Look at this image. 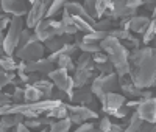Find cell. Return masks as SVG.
I'll return each instance as SVG.
<instances>
[{
	"instance_id": "obj_1",
	"label": "cell",
	"mask_w": 156,
	"mask_h": 132,
	"mask_svg": "<svg viewBox=\"0 0 156 132\" xmlns=\"http://www.w3.org/2000/svg\"><path fill=\"white\" fill-rule=\"evenodd\" d=\"M128 76L139 89L156 87V47L145 45L129 50Z\"/></svg>"
},
{
	"instance_id": "obj_2",
	"label": "cell",
	"mask_w": 156,
	"mask_h": 132,
	"mask_svg": "<svg viewBox=\"0 0 156 132\" xmlns=\"http://www.w3.org/2000/svg\"><path fill=\"white\" fill-rule=\"evenodd\" d=\"M100 48L108 55V61L112 64L117 76H125L129 73V50L120 41L106 36L100 42Z\"/></svg>"
},
{
	"instance_id": "obj_3",
	"label": "cell",
	"mask_w": 156,
	"mask_h": 132,
	"mask_svg": "<svg viewBox=\"0 0 156 132\" xmlns=\"http://www.w3.org/2000/svg\"><path fill=\"white\" fill-rule=\"evenodd\" d=\"M90 90H92L94 96H97L98 100L105 93H109V92H120L119 76H117V73L97 75L94 78V81L90 83Z\"/></svg>"
},
{
	"instance_id": "obj_4",
	"label": "cell",
	"mask_w": 156,
	"mask_h": 132,
	"mask_svg": "<svg viewBox=\"0 0 156 132\" xmlns=\"http://www.w3.org/2000/svg\"><path fill=\"white\" fill-rule=\"evenodd\" d=\"M23 30V19L22 17H11L9 26L5 33V41H3V50L8 56L14 55L16 48L19 47V39Z\"/></svg>"
},
{
	"instance_id": "obj_5",
	"label": "cell",
	"mask_w": 156,
	"mask_h": 132,
	"mask_svg": "<svg viewBox=\"0 0 156 132\" xmlns=\"http://www.w3.org/2000/svg\"><path fill=\"white\" fill-rule=\"evenodd\" d=\"M34 36L39 42H45L48 39L55 37V36H62L64 34V30H62V25L59 20H55V19H42L41 22H37V25L34 26Z\"/></svg>"
},
{
	"instance_id": "obj_6",
	"label": "cell",
	"mask_w": 156,
	"mask_h": 132,
	"mask_svg": "<svg viewBox=\"0 0 156 132\" xmlns=\"http://www.w3.org/2000/svg\"><path fill=\"white\" fill-rule=\"evenodd\" d=\"M14 55L23 61V62H31V61H37V59H42L44 55H45V47L42 42H39L36 36L31 37V41L27 42L23 47H19L16 48Z\"/></svg>"
},
{
	"instance_id": "obj_7",
	"label": "cell",
	"mask_w": 156,
	"mask_h": 132,
	"mask_svg": "<svg viewBox=\"0 0 156 132\" xmlns=\"http://www.w3.org/2000/svg\"><path fill=\"white\" fill-rule=\"evenodd\" d=\"M51 3H53V0H34L27 12V16H25V26L27 28H34L37 22L45 19Z\"/></svg>"
},
{
	"instance_id": "obj_8",
	"label": "cell",
	"mask_w": 156,
	"mask_h": 132,
	"mask_svg": "<svg viewBox=\"0 0 156 132\" xmlns=\"http://www.w3.org/2000/svg\"><path fill=\"white\" fill-rule=\"evenodd\" d=\"M47 76L50 78V81L53 83V86L58 90H62L64 93H67L69 100H70V96L73 93V89H75L73 78L70 76V73L67 70H64V69H53Z\"/></svg>"
},
{
	"instance_id": "obj_9",
	"label": "cell",
	"mask_w": 156,
	"mask_h": 132,
	"mask_svg": "<svg viewBox=\"0 0 156 132\" xmlns=\"http://www.w3.org/2000/svg\"><path fill=\"white\" fill-rule=\"evenodd\" d=\"M67 104V103H66ZM67 110H69V120L72 124L80 126L84 121H92L98 118V112L90 110L87 106H80V104H67Z\"/></svg>"
},
{
	"instance_id": "obj_10",
	"label": "cell",
	"mask_w": 156,
	"mask_h": 132,
	"mask_svg": "<svg viewBox=\"0 0 156 132\" xmlns=\"http://www.w3.org/2000/svg\"><path fill=\"white\" fill-rule=\"evenodd\" d=\"M55 69V64H51L47 58L37 59V61H31V62H23L20 61L17 64V70L19 72H25V73H39L47 76L51 70ZM16 70V72H17Z\"/></svg>"
},
{
	"instance_id": "obj_11",
	"label": "cell",
	"mask_w": 156,
	"mask_h": 132,
	"mask_svg": "<svg viewBox=\"0 0 156 132\" xmlns=\"http://www.w3.org/2000/svg\"><path fill=\"white\" fill-rule=\"evenodd\" d=\"M137 14V9H133L126 5V0H114L112 2V9H109L105 17L109 20H122V19H129Z\"/></svg>"
},
{
	"instance_id": "obj_12",
	"label": "cell",
	"mask_w": 156,
	"mask_h": 132,
	"mask_svg": "<svg viewBox=\"0 0 156 132\" xmlns=\"http://www.w3.org/2000/svg\"><path fill=\"white\" fill-rule=\"evenodd\" d=\"M134 112L139 115L142 121L154 124L156 123V98L151 96L148 100H139V104Z\"/></svg>"
},
{
	"instance_id": "obj_13",
	"label": "cell",
	"mask_w": 156,
	"mask_h": 132,
	"mask_svg": "<svg viewBox=\"0 0 156 132\" xmlns=\"http://www.w3.org/2000/svg\"><path fill=\"white\" fill-rule=\"evenodd\" d=\"M125 103H126V98L122 93H117V92H109V93H105L100 98L101 110H103V113H106V115H112Z\"/></svg>"
},
{
	"instance_id": "obj_14",
	"label": "cell",
	"mask_w": 156,
	"mask_h": 132,
	"mask_svg": "<svg viewBox=\"0 0 156 132\" xmlns=\"http://www.w3.org/2000/svg\"><path fill=\"white\" fill-rule=\"evenodd\" d=\"M2 11L11 17H22L28 12V2L27 0H0Z\"/></svg>"
},
{
	"instance_id": "obj_15",
	"label": "cell",
	"mask_w": 156,
	"mask_h": 132,
	"mask_svg": "<svg viewBox=\"0 0 156 132\" xmlns=\"http://www.w3.org/2000/svg\"><path fill=\"white\" fill-rule=\"evenodd\" d=\"M119 87H120V92H122V95L125 98H131V100H139L140 98V92L142 89H139L133 81H131V78H129L128 75L125 76H119Z\"/></svg>"
},
{
	"instance_id": "obj_16",
	"label": "cell",
	"mask_w": 156,
	"mask_h": 132,
	"mask_svg": "<svg viewBox=\"0 0 156 132\" xmlns=\"http://www.w3.org/2000/svg\"><path fill=\"white\" fill-rule=\"evenodd\" d=\"M92 100H94V93H92V90H90V86L73 89V93L70 96V103L80 104V106H87Z\"/></svg>"
},
{
	"instance_id": "obj_17",
	"label": "cell",
	"mask_w": 156,
	"mask_h": 132,
	"mask_svg": "<svg viewBox=\"0 0 156 132\" xmlns=\"http://www.w3.org/2000/svg\"><path fill=\"white\" fill-rule=\"evenodd\" d=\"M95 70H87V69H75L73 72V86L75 89L78 87H84V86H89L90 83L94 81L95 78Z\"/></svg>"
},
{
	"instance_id": "obj_18",
	"label": "cell",
	"mask_w": 156,
	"mask_h": 132,
	"mask_svg": "<svg viewBox=\"0 0 156 132\" xmlns=\"http://www.w3.org/2000/svg\"><path fill=\"white\" fill-rule=\"evenodd\" d=\"M150 20L151 17L148 16H144V14H140V16H133L131 19H129V33H133V34H144V31L147 30V26L150 25Z\"/></svg>"
},
{
	"instance_id": "obj_19",
	"label": "cell",
	"mask_w": 156,
	"mask_h": 132,
	"mask_svg": "<svg viewBox=\"0 0 156 132\" xmlns=\"http://www.w3.org/2000/svg\"><path fill=\"white\" fill-rule=\"evenodd\" d=\"M33 86L41 92V95H42V100H48L51 96V92H53L55 86L53 83L50 81V79L47 78H41V79H37L36 83H33Z\"/></svg>"
},
{
	"instance_id": "obj_20",
	"label": "cell",
	"mask_w": 156,
	"mask_h": 132,
	"mask_svg": "<svg viewBox=\"0 0 156 132\" xmlns=\"http://www.w3.org/2000/svg\"><path fill=\"white\" fill-rule=\"evenodd\" d=\"M42 100V95L33 84H27L23 87V103H36Z\"/></svg>"
},
{
	"instance_id": "obj_21",
	"label": "cell",
	"mask_w": 156,
	"mask_h": 132,
	"mask_svg": "<svg viewBox=\"0 0 156 132\" xmlns=\"http://www.w3.org/2000/svg\"><path fill=\"white\" fill-rule=\"evenodd\" d=\"M22 121H23V117L19 115V113H8V115L0 117V123H2L6 129H14Z\"/></svg>"
},
{
	"instance_id": "obj_22",
	"label": "cell",
	"mask_w": 156,
	"mask_h": 132,
	"mask_svg": "<svg viewBox=\"0 0 156 132\" xmlns=\"http://www.w3.org/2000/svg\"><path fill=\"white\" fill-rule=\"evenodd\" d=\"M76 69H87V70H95V64L92 61V55H89V53H83L76 58Z\"/></svg>"
},
{
	"instance_id": "obj_23",
	"label": "cell",
	"mask_w": 156,
	"mask_h": 132,
	"mask_svg": "<svg viewBox=\"0 0 156 132\" xmlns=\"http://www.w3.org/2000/svg\"><path fill=\"white\" fill-rule=\"evenodd\" d=\"M112 9V0H95V12H97V20L103 19L105 14Z\"/></svg>"
},
{
	"instance_id": "obj_24",
	"label": "cell",
	"mask_w": 156,
	"mask_h": 132,
	"mask_svg": "<svg viewBox=\"0 0 156 132\" xmlns=\"http://www.w3.org/2000/svg\"><path fill=\"white\" fill-rule=\"evenodd\" d=\"M72 123L69 118H62V120H56L51 126H48L47 132H70Z\"/></svg>"
},
{
	"instance_id": "obj_25",
	"label": "cell",
	"mask_w": 156,
	"mask_h": 132,
	"mask_svg": "<svg viewBox=\"0 0 156 132\" xmlns=\"http://www.w3.org/2000/svg\"><path fill=\"white\" fill-rule=\"evenodd\" d=\"M56 65H58V69H64V70H67L69 73H73L75 69H76L73 58L66 56V55H61V56H59V59L56 61Z\"/></svg>"
},
{
	"instance_id": "obj_26",
	"label": "cell",
	"mask_w": 156,
	"mask_h": 132,
	"mask_svg": "<svg viewBox=\"0 0 156 132\" xmlns=\"http://www.w3.org/2000/svg\"><path fill=\"white\" fill-rule=\"evenodd\" d=\"M156 37V19L150 20V25L147 26V30L142 34V44L144 45H150V42H153V39Z\"/></svg>"
},
{
	"instance_id": "obj_27",
	"label": "cell",
	"mask_w": 156,
	"mask_h": 132,
	"mask_svg": "<svg viewBox=\"0 0 156 132\" xmlns=\"http://www.w3.org/2000/svg\"><path fill=\"white\" fill-rule=\"evenodd\" d=\"M17 64H19V62L12 58V56H8V55L0 56V69H2V70L16 72V70H17Z\"/></svg>"
},
{
	"instance_id": "obj_28",
	"label": "cell",
	"mask_w": 156,
	"mask_h": 132,
	"mask_svg": "<svg viewBox=\"0 0 156 132\" xmlns=\"http://www.w3.org/2000/svg\"><path fill=\"white\" fill-rule=\"evenodd\" d=\"M64 45H66V44H64V41H62V37H61V36H55V37H51V39H48V41L44 42L45 50H48L50 53L59 51Z\"/></svg>"
},
{
	"instance_id": "obj_29",
	"label": "cell",
	"mask_w": 156,
	"mask_h": 132,
	"mask_svg": "<svg viewBox=\"0 0 156 132\" xmlns=\"http://www.w3.org/2000/svg\"><path fill=\"white\" fill-rule=\"evenodd\" d=\"M45 117H50V118H56V120H62V118H67L69 117V110H67V104L66 103H61L58 107L51 109Z\"/></svg>"
},
{
	"instance_id": "obj_30",
	"label": "cell",
	"mask_w": 156,
	"mask_h": 132,
	"mask_svg": "<svg viewBox=\"0 0 156 132\" xmlns=\"http://www.w3.org/2000/svg\"><path fill=\"white\" fill-rule=\"evenodd\" d=\"M106 36H108V33H105V31H97V30H94L92 33L83 34V36H81V41H83V42H94V44H100V42H101Z\"/></svg>"
},
{
	"instance_id": "obj_31",
	"label": "cell",
	"mask_w": 156,
	"mask_h": 132,
	"mask_svg": "<svg viewBox=\"0 0 156 132\" xmlns=\"http://www.w3.org/2000/svg\"><path fill=\"white\" fill-rule=\"evenodd\" d=\"M70 2V0H53V3H51L48 12H47V17L48 19H53L58 12H61L64 9V6H66V3Z\"/></svg>"
},
{
	"instance_id": "obj_32",
	"label": "cell",
	"mask_w": 156,
	"mask_h": 132,
	"mask_svg": "<svg viewBox=\"0 0 156 132\" xmlns=\"http://www.w3.org/2000/svg\"><path fill=\"white\" fill-rule=\"evenodd\" d=\"M16 76H17V75H16L14 72H6V70L0 69V90L5 89L6 86H9Z\"/></svg>"
},
{
	"instance_id": "obj_33",
	"label": "cell",
	"mask_w": 156,
	"mask_h": 132,
	"mask_svg": "<svg viewBox=\"0 0 156 132\" xmlns=\"http://www.w3.org/2000/svg\"><path fill=\"white\" fill-rule=\"evenodd\" d=\"M122 44H123L128 50H136V48H140L142 41H140L139 37H136L133 33H129V36L125 39V41H122Z\"/></svg>"
},
{
	"instance_id": "obj_34",
	"label": "cell",
	"mask_w": 156,
	"mask_h": 132,
	"mask_svg": "<svg viewBox=\"0 0 156 132\" xmlns=\"http://www.w3.org/2000/svg\"><path fill=\"white\" fill-rule=\"evenodd\" d=\"M94 30L97 31H105L108 33L109 30H112V20L106 19V17H103V19H98L95 23H94Z\"/></svg>"
},
{
	"instance_id": "obj_35",
	"label": "cell",
	"mask_w": 156,
	"mask_h": 132,
	"mask_svg": "<svg viewBox=\"0 0 156 132\" xmlns=\"http://www.w3.org/2000/svg\"><path fill=\"white\" fill-rule=\"evenodd\" d=\"M108 36L117 39V41H125V39L129 36V30H122V28H115V30H109L108 31Z\"/></svg>"
},
{
	"instance_id": "obj_36",
	"label": "cell",
	"mask_w": 156,
	"mask_h": 132,
	"mask_svg": "<svg viewBox=\"0 0 156 132\" xmlns=\"http://www.w3.org/2000/svg\"><path fill=\"white\" fill-rule=\"evenodd\" d=\"M78 45H76V42L75 44H66L61 50H59V55H66V56H70V58H73L76 53H78Z\"/></svg>"
},
{
	"instance_id": "obj_37",
	"label": "cell",
	"mask_w": 156,
	"mask_h": 132,
	"mask_svg": "<svg viewBox=\"0 0 156 132\" xmlns=\"http://www.w3.org/2000/svg\"><path fill=\"white\" fill-rule=\"evenodd\" d=\"M131 112H133V110L129 109L126 104H123V106H120V107L112 113V117H114V118H119V120H125V118H128L129 115H131Z\"/></svg>"
},
{
	"instance_id": "obj_38",
	"label": "cell",
	"mask_w": 156,
	"mask_h": 132,
	"mask_svg": "<svg viewBox=\"0 0 156 132\" xmlns=\"http://www.w3.org/2000/svg\"><path fill=\"white\" fill-rule=\"evenodd\" d=\"M11 103L12 104L23 103V87H20V86L14 87V90H12V93H11Z\"/></svg>"
},
{
	"instance_id": "obj_39",
	"label": "cell",
	"mask_w": 156,
	"mask_h": 132,
	"mask_svg": "<svg viewBox=\"0 0 156 132\" xmlns=\"http://www.w3.org/2000/svg\"><path fill=\"white\" fill-rule=\"evenodd\" d=\"M83 8L86 9V12L92 17V19H95L97 20V12H95V0H83Z\"/></svg>"
},
{
	"instance_id": "obj_40",
	"label": "cell",
	"mask_w": 156,
	"mask_h": 132,
	"mask_svg": "<svg viewBox=\"0 0 156 132\" xmlns=\"http://www.w3.org/2000/svg\"><path fill=\"white\" fill-rule=\"evenodd\" d=\"M95 70L100 73V75H111V73H115L114 67H112V64L108 61L105 64H100V65H95Z\"/></svg>"
},
{
	"instance_id": "obj_41",
	"label": "cell",
	"mask_w": 156,
	"mask_h": 132,
	"mask_svg": "<svg viewBox=\"0 0 156 132\" xmlns=\"http://www.w3.org/2000/svg\"><path fill=\"white\" fill-rule=\"evenodd\" d=\"M111 124H112V121H111V118L106 115V117H103L101 120L98 121V129H100V132H111Z\"/></svg>"
},
{
	"instance_id": "obj_42",
	"label": "cell",
	"mask_w": 156,
	"mask_h": 132,
	"mask_svg": "<svg viewBox=\"0 0 156 132\" xmlns=\"http://www.w3.org/2000/svg\"><path fill=\"white\" fill-rule=\"evenodd\" d=\"M92 61H94L95 65L105 64V62H108V55H106L105 51H97V53H94V55H92Z\"/></svg>"
},
{
	"instance_id": "obj_43",
	"label": "cell",
	"mask_w": 156,
	"mask_h": 132,
	"mask_svg": "<svg viewBox=\"0 0 156 132\" xmlns=\"http://www.w3.org/2000/svg\"><path fill=\"white\" fill-rule=\"evenodd\" d=\"M51 100H58V101H62V103H66V101H70L69 100V95L67 93H64L62 90H58V89H53V92H51Z\"/></svg>"
},
{
	"instance_id": "obj_44",
	"label": "cell",
	"mask_w": 156,
	"mask_h": 132,
	"mask_svg": "<svg viewBox=\"0 0 156 132\" xmlns=\"http://www.w3.org/2000/svg\"><path fill=\"white\" fill-rule=\"evenodd\" d=\"M22 123L27 126L28 129H39V127H42L41 126V121H39V118H25Z\"/></svg>"
},
{
	"instance_id": "obj_45",
	"label": "cell",
	"mask_w": 156,
	"mask_h": 132,
	"mask_svg": "<svg viewBox=\"0 0 156 132\" xmlns=\"http://www.w3.org/2000/svg\"><path fill=\"white\" fill-rule=\"evenodd\" d=\"M9 22H11V16L5 14V12H0V31L8 30Z\"/></svg>"
},
{
	"instance_id": "obj_46",
	"label": "cell",
	"mask_w": 156,
	"mask_h": 132,
	"mask_svg": "<svg viewBox=\"0 0 156 132\" xmlns=\"http://www.w3.org/2000/svg\"><path fill=\"white\" fill-rule=\"evenodd\" d=\"M94 127H95V124L92 121H84V123H81L80 126H78L73 132H90Z\"/></svg>"
},
{
	"instance_id": "obj_47",
	"label": "cell",
	"mask_w": 156,
	"mask_h": 132,
	"mask_svg": "<svg viewBox=\"0 0 156 132\" xmlns=\"http://www.w3.org/2000/svg\"><path fill=\"white\" fill-rule=\"evenodd\" d=\"M126 123H128V118H125V123H112L111 124V132H123Z\"/></svg>"
},
{
	"instance_id": "obj_48",
	"label": "cell",
	"mask_w": 156,
	"mask_h": 132,
	"mask_svg": "<svg viewBox=\"0 0 156 132\" xmlns=\"http://www.w3.org/2000/svg\"><path fill=\"white\" fill-rule=\"evenodd\" d=\"M8 113H12V103L0 106V117H3V115H8Z\"/></svg>"
},
{
	"instance_id": "obj_49",
	"label": "cell",
	"mask_w": 156,
	"mask_h": 132,
	"mask_svg": "<svg viewBox=\"0 0 156 132\" xmlns=\"http://www.w3.org/2000/svg\"><path fill=\"white\" fill-rule=\"evenodd\" d=\"M142 6H144L147 11H153L154 6H156V0H142Z\"/></svg>"
},
{
	"instance_id": "obj_50",
	"label": "cell",
	"mask_w": 156,
	"mask_h": 132,
	"mask_svg": "<svg viewBox=\"0 0 156 132\" xmlns=\"http://www.w3.org/2000/svg\"><path fill=\"white\" fill-rule=\"evenodd\" d=\"M9 103H11V95H9V93H5V92L0 90V106L9 104Z\"/></svg>"
},
{
	"instance_id": "obj_51",
	"label": "cell",
	"mask_w": 156,
	"mask_h": 132,
	"mask_svg": "<svg viewBox=\"0 0 156 132\" xmlns=\"http://www.w3.org/2000/svg\"><path fill=\"white\" fill-rule=\"evenodd\" d=\"M151 96H153V92H151L150 89H142L139 100H148V98H151Z\"/></svg>"
},
{
	"instance_id": "obj_52",
	"label": "cell",
	"mask_w": 156,
	"mask_h": 132,
	"mask_svg": "<svg viewBox=\"0 0 156 132\" xmlns=\"http://www.w3.org/2000/svg\"><path fill=\"white\" fill-rule=\"evenodd\" d=\"M126 5L133 9H137L139 6H142V0H126Z\"/></svg>"
},
{
	"instance_id": "obj_53",
	"label": "cell",
	"mask_w": 156,
	"mask_h": 132,
	"mask_svg": "<svg viewBox=\"0 0 156 132\" xmlns=\"http://www.w3.org/2000/svg\"><path fill=\"white\" fill-rule=\"evenodd\" d=\"M125 104H126V106H128V107L131 109V110H136L137 104H139V100H131V101H126Z\"/></svg>"
},
{
	"instance_id": "obj_54",
	"label": "cell",
	"mask_w": 156,
	"mask_h": 132,
	"mask_svg": "<svg viewBox=\"0 0 156 132\" xmlns=\"http://www.w3.org/2000/svg\"><path fill=\"white\" fill-rule=\"evenodd\" d=\"M87 107L90 109V110H95V112H98V103L95 101V100H92L89 104H87Z\"/></svg>"
},
{
	"instance_id": "obj_55",
	"label": "cell",
	"mask_w": 156,
	"mask_h": 132,
	"mask_svg": "<svg viewBox=\"0 0 156 132\" xmlns=\"http://www.w3.org/2000/svg\"><path fill=\"white\" fill-rule=\"evenodd\" d=\"M16 132H31L27 126H25L23 123H20L19 126H16Z\"/></svg>"
},
{
	"instance_id": "obj_56",
	"label": "cell",
	"mask_w": 156,
	"mask_h": 132,
	"mask_svg": "<svg viewBox=\"0 0 156 132\" xmlns=\"http://www.w3.org/2000/svg\"><path fill=\"white\" fill-rule=\"evenodd\" d=\"M47 130H48V127H45V126H42V127L37 129V132H47Z\"/></svg>"
},
{
	"instance_id": "obj_57",
	"label": "cell",
	"mask_w": 156,
	"mask_h": 132,
	"mask_svg": "<svg viewBox=\"0 0 156 132\" xmlns=\"http://www.w3.org/2000/svg\"><path fill=\"white\" fill-rule=\"evenodd\" d=\"M148 132H156V123L154 124H151V127H150V130Z\"/></svg>"
},
{
	"instance_id": "obj_58",
	"label": "cell",
	"mask_w": 156,
	"mask_h": 132,
	"mask_svg": "<svg viewBox=\"0 0 156 132\" xmlns=\"http://www.w3.org/2000/svg\"><path fill=\"white\" fill-rule=\"evenodd\" d=\"M151 19H156V6H154V9L151 11Z\"/></svg>"
},
{
	"instance_id": "obj_59",
	"label": "cell",
	"mask_w": 156,
	"mask_h": 132,
	"mask_svg": "<svg viewBox=\"0 0 156 132\" xmlns=\"http://www.w3.org/2000/svg\"><path fill=\"white\" fill-rule=\"evenodd\" d=\"M27 2H28V3H30V5H31V3H33V2H34V0H27Z\"/></svg>"
},
{
	"instance_id": "obj_60",
	"label": "cell",
	"mask_w": 156,
	"mask_h": 132,
	"mask_svg": "<svg viewBox=\"0 0 156 132\" xmlns=\"http://www.w3.org/2000/svg\"><path fill=\"white\" fill-rule=\"evenodd\" d=\"M72 2H80L81 3V0H72Z\"/></svg>"
},
{
	"instance_id": "obj_61",
	"label": "cell",
	"mask_w": 156,
	"mask_h": 132,
	"mask_svg": "<svg viewBox=\"0 0 156 132\" xmlns=\"http://www.w3.org/2000/svg\"><path fill=\"white\" fill-rule=\"evenodd\" d=\"M153 96H154V98H156V90H154V92H153Z\"/></svg>"
},
{
	"instance_id": "obj_62",
	"label": "cell",
	"mask_w": 156,
	"mask_h": 132,
	"mask_svg": "<svg viewBox=\"0 0 156 132\" xmlns=\"http://www.w3.org/2000/svg\"><path fill=\"white\" fill-rule=\"evenodd\" d=\"M0 12H3V11H2V5H0Z\"/></svg>"
}]
</instances>
